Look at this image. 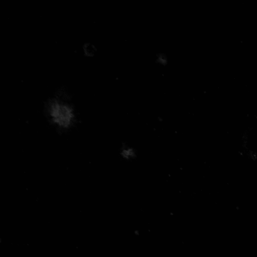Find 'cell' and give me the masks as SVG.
<instances>
[{
	"label": "cell",
	"instance_id": "6da1fadb",
	"mask_svg": "<svg viewBox=\"0 0 257 257\" xmlns=\"http://www.w3.org/2000/svg\"><path fill=\"white\" fill-rule=\"evenodd\" d=\"M46 109L53 123L61 128H68L72 125L74 114L68 104L59 99H53L48 102Z\"/></svg>",
	"mask_w": 257,
	"mask_h": 257
}]
</instances>
